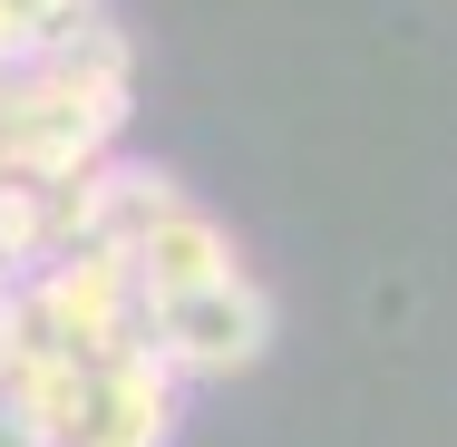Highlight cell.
I'll return each instance as SVG.
<instances>
[{
  "label": "cell",
  "mask_w": 457,
  "mask_h": 447,
  "mask_svg": "<svg viewBox=\"0 0 457 447\" xmlns=\"http://www.w3.org/2000/svg\"><path fill=\"white\" fill-rule=\"evenodd\" d=\"M20 302H29V331L39 341H69V351H127V341H146V292H137V263L127 253H107V244H79V253H59V263H39L20 282Z\"/></svg>",
  "instance_id": "6da1fadb"
},
{
  "label": "cell",
  "mask_w": 457,
  "mask_h": 447,
  "mask_svg": "<svg viewBox=\"0 0 457 447\" xmlns=\"http://www.w3.org/2000/svg\"><path fill=\"white\" fill-rule=\"evenodd\" d=\"M146 351L166 360L176 379H244L253 360L273 351V292L253 272L214 282V292H185L146 311Z\"/></svg>",
  "instance_id": "7a4b0ae2"
},
{
  "label": "cell",
  "mask_w": 457,
  "mask_h": 447,
  "mask_svg": "<svg viewBox=\"0 0 457 447\" xmlns=\"http://www.w3.org/2000/svg\"><path fill=\"white\" fill-rule=\"evenodd\" d=\"M176 418H185V379L146 341H127V351H97L69 447H176Z\"/></svg>",
  "instance_id": "3957f363"
},
{
  "label": "cell",
  "mask_w": 457,
  "mask_h": 447,
  "mask_svg": "<svg viewBox=\"0 0 457 447\" xmlns=\"http://www.w3.org/2000/svg\"><path fill=\"white\" fill-rule=\"evenodd\" d=\"M127 263H137V292H146V311L156 302H185V292H214V282H234L244 253H234V234L185 195L166 224H146L137 244H127Z\"/></svg>",
  "instance_id": "277c9868"
},
{
  "label": "cell",
  "mask_w": 457,
  "mask_h": 447,
  "mask_svg": "<svg viewBox=\"0 0 457 447\" xmlns=\"http://www.w3.org/2000/svg\"><path fill=\"white\" fill-rule=\"evenodd\" d=\"M39 59H49L39 10H29V0H0V79H20V69H39Z\"/></svg>",
  "instance_id": "5b68a950"
},
{
  "label": "cell",
  "mask_w": 457,
  "mask_h": 447,
  "mask_svg": "<svg viewBox=\"0 0 457 447\" xmlns=\"http://www.w3.org/2000/svg\"><path fill=\"white\" fill-rule=\"evenodd\" d=\"M20 351H29V302H20V282H10V292H0V389H10Z\"/></svg>",
  "instance_id": "8992f818"
},
{
  "label": "cell",
  "mask_w": 457,
  "mask_h": 447,
  "mask_svg": "<svg viewBox=\"0 0 457 447\" xmlns=\"http://www.w3.org/2000/svg\"><path fill=\"white\" fill-rule=\"evenodd\" d=\"M0 447H59V438H49V428H39L20 399H0Z\"/></svg>",
  "instance_id": "52a82bcc"
}]
</instances>
